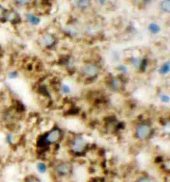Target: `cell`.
Listing matches in <instances>:
<instances>
[{
  "instance_id": "1",
  "label": "cell",
  "mask_w": 170,
  "mask_h": 182,
  "mask_svg": "<svg viewBox=\"0 0 170 182\" xmlns=\"http://www.w3.org/2000/svg\"><path fill=\"white\" fill-rule=\"evenodd\" d=\"M98 72L97 66L92 64H88L83 67L82 72L85 76L88 77H95Z\"/></svg>"
},
{
  "instance_id": "2",
  "label": "cell",
  "mask_w": 170,
  "mask_h": 182,
  "mask_svg": "<svg viewBox=\"0 0 170 182\" xmlns=\"http://www.w3.org/2000/svg\"><path fill=\"white\" fill-rule=\"evenodd\" d=\"M151 129L148 126L142 125L138 127L136 130V135L139 139H144L146 138L150 134Z\"/></svg>"
},
{
  "instance_id": "3",
  "label": "cell",
  "mask_w": 170,
  "mask_h": 182,
  "mask_svg": "<svg viewBox=\"0 0 170 182\" xmlns=\"http://www.w3.org/2000/svg\"><path fill=\"white\" fill-rule=\"evenodd\" d=\"M85 146V141L82 137L79 136L75 140L72 147L73 150L75 152H80L83 151Z\"/></svg>"
},
{
  "instance_id": "4",
  "label": "cell",
  "mask_w": 170,
  "mask_h": 182,
  "mask_svg": "<svg viewBox=\"0 0 170 182\" xmlns=\"http://www.w3.org/2000/svg\"><path fill=\"white\" fill-rule=\"evenodd\" d=\"M60 137V132L59 130L55 129L51 132L46 136V141L50 143H55Z\"/></svg>"
},
{
  "instance_id": "5",
  "label": "cell",
  "mask_w": 170,
  "mask_h": 182,
  "mask_svg": "<svg viewBox=\"0 0 170 182\" xmlns=\"http://www.w3.org/2000/svg\"><path fill=\"white\" fill-rule=\"evenodd\" d=\"M26 19L27 22L33 25H38L41 21L39 17H36L31 14H29L27 15Z\"/></svg>"
},
{
  "instance_id": "6",
  "label": "cell",
  "mask_w": 170,
  "mask_h": 182,
  "mask_svg": "<svg viewBox=\"0 0 170 182\" xmlns=\"http://www.w3.org/2000/svg\"><path fill=\"white\" fill-rule=\"evenodd\" d=\"M57 173L60 175H65L70 173V166L66 164L60 165L58 167L57 169Z\"/></svg>"
},
{
  "instance_id": "7",
  "label": "cell",
  "mask_w": 170,
  "mask_h": 182,
  "mask_svg": "<svg viewBox=\"0 0 170 182\" xmlns=\"http://www.w3.org/2000/svg\"><path fill=\"white\" fill-rule=\"evenodd\" d=\"M54 42H55L54 38L51 35H46V36H44L42 40V43L44 46L46 47H50L52 46Z\"/></svg>"
},
{
  "instance_id": "8",
  "label": "cell",
  "mask_w": 170,
  "mask_h": 182,
  "mask_svg": "<svg viewBox=\"0 0 170 182\" xmlns=\"http://www.w3.org/2000/svg\"><path fill=\"white\" fill-rule=\"evenodd\" d=\"M161 8L163 11L170 12V0H164L161 4Z\"/></svg>"
},
{
  "instance_id": "9",
  "label": "cell",
  "mask_w": 170,
  "mask_h": 182,
  "mask_svg": "<svg viewBox=\"0 0 170 182\" xmlns=\"http://www.w3.org/2000/svg\"><path fill=\"white\" fill-rule=\"evenodd\" d=\"M170 62H168L161 67L160 70V72L162 74H166L170 71Z\"/></svg>"
},
{
  "instance_id": "10",
  "label": "cell",
  "mask_w": 170,
  "mask_h": 182,
  "mask_svg": "<svg viewBox=\"0 0 170 182\" xmlns=\"http://www.w3.org/2000/svg\"><path fill=\"white\" fill-rule=\"evenodd\" d=\"M36 168L38 172L41 174L46 173L47 169V167L46 164L42 162H38L36 165Z\"/></svg>"
},
{
  "instance_id": "11",
  "label": "cell",
  "mask_w": 170,
  "mask_h": 182,
  "mask_svg": "<svg viewBox=\"0 0 170 182\" xmlns=\"http://www.w3.org/2000/svg\"><path fill=\"white\" fill-rule=\"evenodd\" d=\"M149 29L152 33H158L160 31V27L156 24H151L149 26Z\"/></svg>"
},
{
  "instance_id": "12",
  "label": "cell",
  "mask_w": 170,
  "mask_h": 182,
  "mask_svg": "<svg viewBox=\"0 0 170 182\" xmlns=\"http://www.w3.org/2000/svg\"><path fill=\"white\" fill-rule=\"evenodd\" d=\"M159 98L160 99V100L162 102H163V103H168L170 101V97H169V96L166 95H165V94L160 95Z\"/></svg>"
},
{
  "instance_id": "13",
  "label": "cell",
  "mask_w": 170,
  "mask_h": 182,
  "mask_svg": "<svg viewBox=\"0 0 170 182\" xmlns=\"http://www.w3.org/2000/svg\"><path fill=\"white\" fill-rule=\"evenodd\" d=\"M61 90L62 93H69L70 92V86H67L66 84H63L61 87Z\"/></svg>"
},
{
  "instance_id": "14",
  "label": "cell",
  "mask_w": 170,
  "mask_h": 182,
  "mask_svg": "<svg viewBox=\"0 0 170 182\" xmlns=\"http://www.w3.org/2000/svg\"><path fill=\"white\" fill-rule=\"evenodd\" d=\"M19 5H27L31 1V0H16Z\"/></svg>"
},
{
  "instance_id": "15",
  "label": "cell",
  "mask_w": 170,
  "mask_h": 182,
  "mask_svg": "<svg viewBox=\"0 0 170 182\" xmlns=\"http://www.w3.org/2000/svg\"><path fill=\"white\" fill-rule=\"evenodd\" d=\"M113 86L114 89H118L120 86V82L118 80H114L113 81Z\"/></svg>"
},
{
  "instance_id": "16",
  "label": "cell",
  "mask_w": 170,
  "mask_h": 182,
  "mask_svg": "<svg viewBox=\"0 0 170 182\" xmlns=\"http://www.w3.org/2000/svg\"><path fill=\"white\" fill-rule=\"evenodd\" d=\"M17 73L16 72H10L9 74V77L10 79H16L17 77Z\"/></svg>"
},
{
  "instance_id": "17",
  "label": "cell",
  "mask_w": 170,
  "mask_h": 182,
  "mask_svg": "<svg viewBox=\"0 0 170 182\" xmlns=\"http://www.w3.org/2000/svg\"><path fill=\"white\" fill-rule=\"evenodd\" d=\"M88 4V1L87 0H79V5L80 7H84Z\"/></svg>"
},
{
  "instance_id": "18",
  "label": "cell",
  "mask_w": 170,
  "mask_h": 182,
  "mask_svg": "<svg viewBox=\"0 0 170 182\" xmlns=\"http://www.w3.org/2000/svg\"><path fill=\"white\" fill-rule=\"evenodd\" d=\"M12 140H13V136H12V135H7L6 137V141H7V143H10L12 142Z\"/></svg>"
},
{
  "instance_id": "19",
  "label": "cell",
  "mask_w": 170,
  "mask_h": 182,
  "mask_svg": "<svg viewBox=\"0 0 170 182\" xmlns=\"http://www.w3.org/2000/svg\"><path fill=\"white\" fill-rule=\"evenodd\" d=\"M138 181H139V182H142V181L143 182H149V181H151V180H146V179H140Z\"/></svg>"
},
{
  "instance_id": "20",
  "label": "cell",
  "mask_w": 170,
  "mask_h": 182,
  "mask_svg": "<svg viewBox=\"0 0 170 182\" xmlns=\"http://www.w3.org/2000/svg\"><path fill=\"white\" fill-rule=\"evenodd\" d=\"M100 1V2L101 3H103L105 2L106 1V0H99Z\"/></svg>"
}]
</instances>
